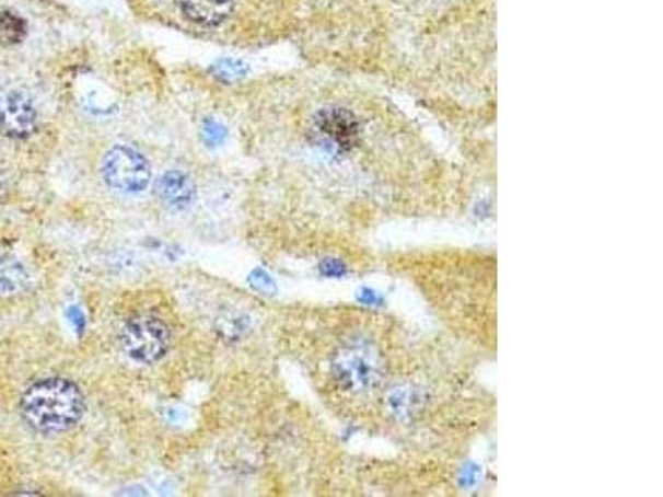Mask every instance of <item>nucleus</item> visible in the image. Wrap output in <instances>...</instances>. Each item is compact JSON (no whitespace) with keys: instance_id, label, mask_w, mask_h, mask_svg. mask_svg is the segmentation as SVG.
<instances>
[{"instance_id":"nucleus-8","label":"nucleus","mask_w":663,"mask_h":497,"mask_svg":"<svg viewBox=\"0 0 663 497\" xmlns=\"http://www.w3.org/2000/svg\"><path fill=\"white\" fill-rule=\"evenodd\" d=\"M156 195L170 208L185 209L195 201L196 186L188 174L170 170L158 177Z\"/></svg>"},{"instance_id":"nucleus-12","label":"nucleus","mask_w":663,"mask_h":497,"mask_svg":"<svg viewBox=\"0 0 663 497\" xmlns=\"http://www.w3.org/2000/svg\"><path fill=\"white\" fill-rule=\"evenodd\" d=\"M212 73L224 82H237L246 76V67H244L243 61L234 60V58H223L216 66H212Z\"/></svg>"},{"instance_id":"nucleus-13","label":"nucleus","mask_w":663,"mask_h":497,"mask_svg":"<svg viewBox=\"0 0 663 497\" xmlns=\"http://www.w3.org/2000/svg\"><path fill=\"white\" fill-rule=\"evenodd\" d=\"M2 192H4V183L0 180V195H2Z\"/></svg>"},{"instance_id":"nucleus-1","label":"nucleus","mask_w":663,"mask_h":497,"mask_svg":"<svg viewBox=\"0 0 663 497\" xmlns=\"http://www.w3.org/2000/svg\"><path fill=\"white\" fill-rule=\"evenodd\" d=\"M391 22L398 54L410 55L411 73L424 93H463L465 61L473 76L495 85V0H375ZM465 79V77H463Z\"/></svg>"},{"instance_id":"nucleus-2","label":"nucleus","mask_w":663,"mask_h":497,"mask_svg":"<svg viewBox=\"0 0 663 497\" xmlns=\"http://www.w3.org/2000/svg\"><path fill=\"white\" fill-rule=\"evenodd\" d=\"M85 409L82 390L66 379L35 382L21 398L22 418L32 429L44 435H59L75 428Z\"/></svg>"},{"instance_id":"nucleus-6","label":"nucleus","mask_w":663,"mask_h":497,"mask_svg":"<svg viewBox=\"0 0 663 497\" xmlns=\"http://www.w3.org/2000/svg\"><path fill=\"white\" fill-rule=\"evenodd\" d=\"M37 109L24 92H9L0 99V134L14 140L31 137L37 128Z\"/></svg>"},{"instance_id":"nucleus-10","label":"nucleus","mask_w":663,"mask_h":497,"mask_svg":"<svg viewBox=\"0 0 663 497\" xmlns=\"http://www.w3.org/2000/svg\"><path fill=\"white\" fill-rule=\"evenodd\" d=\"M31 282L24 264L14 257H0V297H12L24 292Z\"/></svg>"},{"instance_id":"nucleus-3","label":"nucleus","mask_w":663,"mask_h":497,"mask_svg":"<svg viewBox=\"0 0 663 497\" xmlns=\"http://www.w3.org/2000/svg\"><path fill=\"white\" fill-rule=\"evenodd\" d=\"M312 130L318 143L337 154L352 153L365 137V119L359 109L342 103L321 106L312 116Z\"/></svg>"},{"instance_id":"nucleus-11","label":"nucleus","mask_w":663,"mask_h":497,"mask_svg":"<svg viewBox=\"0 0 663 497\" xmlns=\"http://www.w3.org/2000/svg\"><path fill=\"white\" fill-rule=\"evenodd\" d=\"M25 34H27V24L24 19L19 18L14 12H0V45L11 47L21 44Z\"/></svg>"},{"instance_id":"nucleus-9","label":"nucleus","mask_w":663,"mask_h":497,"mask_svg":"<svg viewBox=\"0 0 663 497\" xmlns=\"http://www.w3.org/2000/svg\"><path fill=\"white\" fill-rule=\"evenodd\" d=\"M233 0H179L183 15L202 27L223 24L233 12Z\"/></svg>"},{"instance_id":"nucleus-7","label":"nucleus","mask_w":663,"mask_h":497,"mask_svg":"<svg viewBox=\"0 0 663 497\" xmlns=\"http://www.w3.org/2000/svg\"><path fill=\"white\" fill-rule=\"evenodd\" d=\"M332 371L337 382L349 390L367 389L379 373L373 361L359 351H346L337 357Z\"/></svg>"},{"instance_id":"nucleus-5","label":"nucleus","mask_w":663,"mask_h":497,"mask_svg":"<svg viewBox=\"0 0 663 497\" xmlns=\"http://www.w3.org/2000/svg\"><path fill=\"white\" fill-rule=\"evenodd\" d=\"M102 176L109 188L121 193H141L151 181V166L144 154L128 145L106 151Z\"/></svg>"},{"instance_id":"nucleus-4","label":"nucleus","mask_w":663,"mask_h":497,"mask_svg":"<svg viewBox=\"0 0 663 497\" xmlns=\"http://www.w3.org/2000/svg\"><path fill=\"white\" fill-rule=\"evenodd\" d=\"M172 332L168 325L153 315L131 319L121 331V347L131 360L151 365L168 354Z\"/></svg>"}]
</instances>
